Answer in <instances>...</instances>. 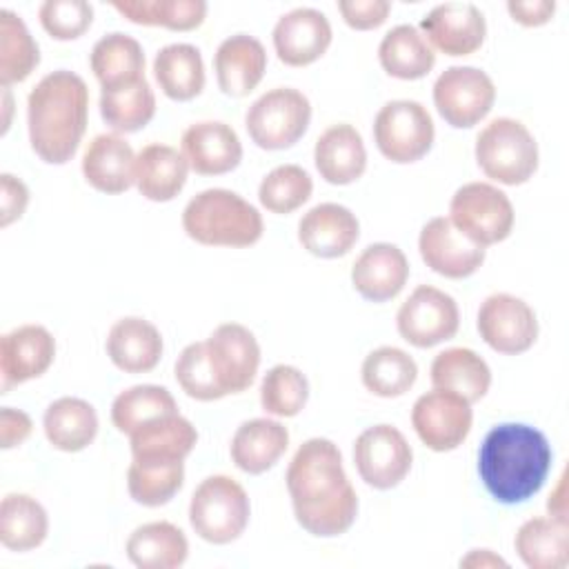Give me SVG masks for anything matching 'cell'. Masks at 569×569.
Returning <instances> with one entry per match:
<instances>
[{
    "instance_id": "cell-12",
    "label": "cell",
    "mask_w": 569,
    "mask_h": 569,
    "mask_svg": "<svg viewBox=\"0 0 569 569\" xmlns=\"http://www.w3.org/2000/svg\"><path fill=\"white\" fill-rule=\"evenodd\" d=\"M411 425L427 449L438 453L453 451L471 431V402L453 391L433 387L413 402Z\"/></svg>"
},
{
    "instance_id": "cell-25",
    "label": "cell",
    "mask_w": 569,
    "mask_h": 569,
    "mask_svg": "<svg viewBox=\"0 0 569 569\" xmlns=\"http://www.w3.org/2000/svg\"><path fill=\"white\" fill-rule=\"evenodd\" d=\"M84 180L102 193H122L136 184V153L120 133H98L82 153Z\"/></svg>"
},
{
    "instance_id": "cell-11",
    "label": "cell",
    "mask_w": 569,
    "mask_h": 569,
    "mask_svg": "<svg viewBox=\"0 0 569 569\" xmlns=\"http://www.w3.org/2000/svg\"><path fill=\"white\" fill-rule=\"evenodd\" d=\"M458 325L460 311L456 300L431 284H418L396 316L398 333L418 349H429L453 338Z\"/></svg>"
},
{
    "instance_id": "cell-30",
    "label": "cell",
    "mask_w": 569,
    "mask_h": 569,
    "mask_svg": "<svg viewBox=\"0 0 569 569\" xmlns=\"http://www.w3.org/2000/svg\"><path fill=\"white\" fill-rule=\"evenodd\" d=\"M187 556L184 531L167 520L144 522L127 538V558L138 569H176L184 565Z\"/></svg>"
},
{
    "instance_id": "cell-51",
    "label": "cell",
    "mask_w": 569,
    "mask_h": 569,
    "mask_svg": "<svg viewBox=\"0 0 569 569\" xmlns=\"http://www.w3.org/2000/svg\"><path fill=\"white\" fill-rule=\"evenodd\" d=\"M507 11L522 27H540L553 18L556 2L553 0H509Z\"/></svg>"
},
{
    "instance_id": "cell-32",
    "label": "cell",
    "mask_w": 569,
    "mask_h": 569,
    "mask_svg": "<svg viewBox=\"0 0 569 569\" xmlns=\"http://www.w3.org/2000/svg\"><path fill=\"white\" fill-rule=\"evenodd\" d=\"M431 385L478 402L491 387V369L482 356L467 347H451L436 353L431 362Z\"/></svg>"
},
{
    "instance_id": "cell-45",
    "label": "cell",
    "mask_w": 569,
    "mask_h": 569,
    "mask_svg": "<svg viewBox=\"0 0 569 569\" xmlns=\"http://www.w3.org/2000/svg\"><path fill=\"white\" fill-rule=\"evenodd\" d=\"M311 191L313 180L302 167L280 164L262 178L258 200L271 213H291L311 198Z\"/></svg>"
},
{
    "instance_id": "cell-34",
    "label": "cell",
    "mask_w": 569,
    "mask_h": 569,
    "mask_svg": "<svg viewBox=\"0 0 569 569\" xmlns=\"http://www.w3.org/2000/svg\"><path fill=\"white\" fill-rule=\"evenodd\" d=\"M42 427L53 449L76 453L93 442L98 433V413L87 400L64 396L47 407Z\"/></svg>"
},
{
    "instance_id": "cell-9",
    "label": "cell",
    "mask_w": 569,
    "mask_h": 569,
    "mask_svg": "<svg viewBox=\"0 0 569 569\" xmlns=\"http://www.w3.org/2000/svg\"><path fill=\"white\" fill-rule=\"evenodd\" d=\"M431 113L418 100H391L376 113L373 140L378 151L398 164L420 160L433 144Z\"/></svg>"
},
{
    "instance_id": "cell-53",
    "label": "cell",
    "mask_w": 569,
    "mask_h": 569,
    "mask_svg": "<svg viewBox=\"0 0 569 569\" xmlns=\"http://www.w3.org/2000/svg\"><path fill=\"white\" fill-rule=\"evenodd\" d=\"M565 480H567V476L562 473V476L558 478V485H556V489L551 491V496H549V500H547V509H549V516H551V518H558V520H567Z\"/></svg>"
},
{
    "instance_id": "cell-52",
    "label": "cell",
    "mask_w": 569,
    "mask_h": 569,
    "mask_svg": "<svg viewBox=\"0 0 569 569\" xmlns=\"http://www.w3.org/2000/svg\"><path fill=\"white\" fill-rule=\"evenodd\" d=\"M460 567H507V562L491 549H473L460 560Z\"/></svg>"
},
{
    "instance_id": "cell-19",
    "label": "cell",
    "mask_w": 569,
    "mask_h": 569,
    "mask_svg": "<svg viewBox=\"0 0 569 569\" xmlns=\"http://www.w3.org/2000/svg\"><path fill=\"white\" fill-rule=\"evenodd\" d=\"M273 49L289 67L316 62L331 44L333 31L329 18L313 7H296L282 13L273 27Z\"/></svg>"
},
{
    "instance_id": "cell-31",
    "label": "cell",
    "mask_w": 569,
    "mask_h": 569,
    "mask_svg": "<svg viewBox=\"0 0 569 569\" xmlns=\"http://www.w3.org/2000/svg\"><path fill=\"white\" fill-rule=\"evenodd\" d=\"M91 71L102 89H118L144 78L142 44L122 31L102 36L89 56Z\"/></svg>"
},
{
    "instance_id": "cell-43",
    "label": "cell",
    "mask_w": 569,
    "mask_h": 569,
    "mask_svg": "<svg viewBox=\"0 0 569 569\" xmlns=\"http://www.w3.org/2000/svg\"><path fill=\"white\" fill-rule=\"evenodd\" d=\"M184 482V460L140 462L131 460L127 469L129 496L144 507L167 505Z\"/></svg>"
},
{
    "instance_id": "cell-18",
    "label": "cell",
    "mask_w": 569,
    "mask_h": 569,
    "mask_svg": "<svg viewBox=\"0 0 569 569\" xmlns=\"http://www.w3.org/2000/svg\"><path fill=\"white\" fill-rule=\"evenodd\" d=\"M56 358V340L42 325H20L0 338V393L40 378Z\"/></svg>"
},
{
    "instance_id": "cell-16",
    "label": "cell",
    "mask_w": 569,
    "mask_h": 569,
    "mask_svg": "<svg viewBox=\"0 0 569 569\" xmlns=\"http://www.w3.org/2000/svg\"><path fill=\"white\" fill-rule=\"evenodd\" d=\"M420 29L445 56H471L487 36V20L473 2H442L422 16Z\"/></svg>"
},
{
    "instance_id": "cell-17",
    "label": "cell",
    "mask_w": 569,
    "mask_h": 569,
    "mask_svg": "<svg viewBox=\"0 0 569 569\" xmlns=\"http://www.w3.org/2000/svg\"><path fill=\"white\" fill-rule=\"evenodd\" d=\"M418 249L431 271L453 280L476 273L485 262V247L465 238L449 216H436L420 229Z\"/></svg>"
},
{
    "instance_id": "cell-14",
    "label": "cell",
    "mask_w": 569,
    "mask_h": 569,
    "mask_svg": "<svg viewBox=\"0 0 569 569\" xmlns=\"http://www.w3.org/2000/svg\"><path fill=\"white\" fill-rule=\"evenodd\" d=\"M204 342L222 396L249 389L260 367V345L256 336L240 322H222Z\"/></svg>"
},
{
    "instance_id": "cell-29",
    "label": "cell",
    "mask_w": 569,
    "mask_h": 569,
    "mask_svg": "<svg viewBox=\"0 0 569 569\" xmlns=\"http://www.w3.org/2000/svg\"><path fill=\"white\" fill-rule=\"evenodd\" d=\"M189 162L171 144L151 142L136 153V187L153 202L173 200L187 182Z\"/></svg>"
},
{
    "instance_id": "cell-2",
    "label": "cell",
    "mask_w": 569,
    "mask_h": 569,
    "mask_svg": "<svg viewBox=\"0 0 569 569\" xmlns=\"http://www.w3.org/2000/svg\"><path fill=\"white\" fill-rule=\"evenodd\" d=\"M551 458V445L540 429L502 422L489 429L480 445L478 473L496 502L518 505L542 489Z\"/></svg>"
},
{
    "instance_id": "cell-54",
    "label": "cell",
    "mask_w": 569,
    "mask_h": 569,
    "mask_svg": "<svg viewBox=\"0 0 569 569\" xmlns=\"http://www.w3.org/2000/svg\"><path fill=\"white\" fill-rule=\"evenodd\" d=\"M2 104H4L2 133H7V129H9V124H11V107H13V100H11V91H9V87H2Z\"/></svg>"
},
{
    "instance_id": "cell-47",
    "label": "cell",
    "mask_w": 569,
    "mask_h": 569,
    "mask_svg": "<svg viewBox=\"0 0 569 569\" xmlns=\"http://www.w3.org/2000/svg\"><path fill=\"white\" fill-rule=\"evenodd\" d=\"M42 29L56 40L82 36L93 20V7L87 0H47L38 9Z\"/></svg>"
},
{
    "instance_id": "cell-40",
    "label": "cell",
    "mask_w": 569,
    "mask_h": 569,
    "mask_svg": "<svg viewBox=\"0 0 569 569\" xmlns=\"http://www.w3.org/2000/svg\"><path fill=\"white\" fill-rule=\"evenodd\" d=\"M360 376L362 385L371 393L380 398H398L413 387L418 378V365L407 351L387 345L367 353Z\"/></svg>"
},
{
    "instance_id": "cell-27",
    "label": "cell",
    "mask_w": 569,
    "mask_h": 569,
    "mask_svg": "<svg viewBox=\"0 0 569 569\" xmlns=\"http://www.w3.org/2000/svg\"><path fill=\"white\" fill-rule=\"evenodd\" d=\"M107 356L127 373L151 371L162 358V336L158 327L144 318L127 316L111 325L107 333Z\"/></svg>"
},
{
    "instance_id": "cell-22",
    "label": "cell",
    "mask_w": 569,
    "mask_h": 569,
    "mask_svg": "<svg viewBox=\"0 0 569 569\" xmlns=\"http://www.w3.org/2000/svg\"><path fill=\"white\" fill-rule=\"evenodd\" d=\"M409 278V260L398 244L373 242L356 258L351 267L353 289L371 300L387 302L396 298Z\"/></svg>"
},
{
    "instance_id": "cell-50",
    "label": "cell",
    "mask_w": 569,
    "mask_h": 569,
    "mask_svg": "<svg viewBox=\"0 0 569 569\" xmlns=\"http://www.w3.org/2000/svg\"><path fill=\"white\" fill-rule=\"evenodd\" d=\"M33 431L31 418L13 407H2L0 409V447L11 449L22 445Z\"/></svg>"
},
{
    "instance_id": "cell-42",
    "label": "cell",
    "mask_w": 569,
    "mask_h": 569,
    "mask_svg": "<svg viewBox=\"0 0 569 569\" xmlns=\"http://www.w3.org/2000/svg\"><path fill=\"white\" fill-rule=\"evenodd\" d=\"M176 411L178 405L169 389L160 385H133L116 396L111 405V422L120 433L129 436L140 425Z\"/></svg>"
},
{
    "instance_id": "cell-49",
    "label": "cell",
    "mask_w": 569,
    "mask_h": 569,
    "mask_svg": "<svg viewBox=\"0 0 569 569\" xmlns=\"http://www.w3.org/2000/svg\"><path fill=\"white\" fill-rule=\"evenodd\" d=\"M29 204L27 184L13 173H0V227H9L18 218H22Z\"/></svg>"
},
{
    "instance_id": "cell-5",
    "label": "cell",
    "mask_w": 569,
    "mask_h": 569,
    "mask_svg": "<svg viewBox=\"0 0 569 569\" xmlns=\"http://www.w3.org/2000/svg\"><path fill=\"white\" fill-rule=\"evenodd\" d=\"M249 496L244 487L224 473L204 478L189 502L191 529L211 545H229L249 525Z\"/></svg>"
},
{
    "instance_id": "cell-20",
    "label": "cell",
    "mask_w": 569,
    "mask_h": 569,
    "mask_svg": "<svg viewBox=\"0 0 569 569\" xmlns=\"http://www.w3.org/2000/svg\"><path fill=\"white\" fill-rule=\"evenodd\" d=\"M182 156L200 176H220L236 169L242 160V142L233 127L220 120H200L182 133Z\"/></svg>"
},
{
    "instance_id": "cell-7",
    "label": "cell",
    "mask_w": 569,
    "mask_h": 569,
    "mask_svg": "<svg viewBox=\"0 0 569 569\" xmlns=\"http://www.w3.org/2000/svg\"><path fill=\"white\" fill-rule=\"evenodd\" d=\"M449 220L465 238L489 247L509 238L516 213L502 189L489 182H467L451 196Z\"/></svg>"
},
{
    "instance_id": "cell-28",
    "label": "cell",
    "mask_w": 569,
    "mask_h": 569,
    "mask_svg": "<svg viewBox=\"0 0 569 569\" xmlns=\"http://www.w3.org/2000/svg\"><path fill=\"white\" fill-rule=\"evenodd\" d=\"M289 447V431L282 422L271 418L244 420L231 438L233 465L251 476L271 469Z\"/></svg>"
},
{
    "instance_id": "cell-21",
    "label": "cell",
    "mask_w": 569,
    "mask_h": 569,
    "mask_svg": "<svg viewBox=\"0 0 569 569\" xmlns=\"http://www.w3.org/2000/svg\"><path fill=\"white\" fill-rule=\"evenodd\" d=\"M360 236L356 213L338 202L311 207L298 222L300 244L318 258H340L349 253Z\"/></svg>"
},
{
    "instance_id": "cell-1",
    "label": "cell",
    "mask_w": 569,
    "mask_h": 569,
    "mask_svg": "<svg viewBox=\"0 0 569 569\" xmlns=\"http://www.w3.org/2000/svg\"><path fill=\"white\" fill-rule=\"evenodd\" d=\"M287 491L298 525L311 536H340L358 516L356 489L329 438H309L298 447L287 469Z\"/></svg>"
},
{
    "instance_id": "cell-33",
    "label": "cell",
    "mask_w": 569,
    "mask_h": 569,
    "mask_svg": "<svg viewBox=\"0 0 569 569\" xmlns=\"http://www.w3.org/2000/svg\"><path fill=\"white\" fill-rule=\"evenodd\" d=\"M520 560L529 569H565L569 565V525L558 518H529L513 538Z\"/></svg>"
},
{
    "instance_id": "cell-37",
    "label": "cell",
    "mask_w": 569,
    "mask_h": 569,
    "mask_svg": "<svg viewBox=\"0 0 569 569\" xmlns=\"http://www.w3.org/2000/svg\"><path fill=\"white\" fill-rule=\"evenodd\" d=\"M49 518L44 507L27 493H7L0 502V542L11 551H29L44 542Z\"/></svg>"
},
{
    "instance_id": "cell-15",
    "label": "cell",
    "mask_w": 569,
    "mask_h": 569,
    "mask_svg": "<svg viewBox=\"0 0 569 569\" xmlns=\"http://www.w3.org/2000/svg\"><path fill=\"white\" fill-rule=\"evenodd\" d=\"M478 333L498 353L516 356L538 338L536 311L518 296L491 293L478 309Z\"/></svg>"
},
{
    "instance_id": "cell-8",
    "label": "cell",
    "mask_w": 569,
    "mask_h": 569,
    "mask_svg": "<svg viewBox=\"0 0 569 569\" xmlns=\"http://www.w3.org/2000/svg\"><path fill=\"white\" fill-rule=\"evenodd\" d=\"M309 120V98L293 87H276L251 102L244 127L260 149L278 151L296 144L305 136Z\"/></svg>"
},
{
    "instance_id": "cell-6",
    "label": "cell",
    "mask_w": 569,
    "mask_h": 569,
    "mask_svg": "<svg viewBox=\"0 0 569 569\" xmlns=\"http://www.w3.org/2000/svg\"><path fill=\"white\" fill-rule=\"evenodd\" d=\"M476 162L496 182L516 187L538 169V142L516 118H496L476 136Z\"/></svg>"
},
{
    "instance_id": "cell-38",
    "label": "cell",
    "mask_w": 569,
    "mask_h": 569,
    "mask_svg": "<svg viewBox=\"0 0 569 569\" xmlns=\"http://www.w3.org/2000/svg\"><path fill=\"white\" fill-rule=\"evenodd\" d=\"M156 113V93L147 78L100 91V116L113 133H133L151 122Z\"/></svg>"
},
{
    "instance_id": "cell-48",
    "label": "cell",
    "mask_w": 569,
    "mask_h": 569,
    "mask_svg": "<svg viewBox=\"0 0 569 569\" xmlns=\"http://www.w3.org/2000/svg\"><path fill=\"white\" fill-rule=\"evenodd\" d=\"M338 11L351 29L367 31V29L380 27L387 20L391 11V2L389 0H340Z\"/></svg>"
},
{
    "instance_id": "cell-46",
    "label": "cell",
    "mask_w": 569,
    "mask_h": 569,
    "mask_svg": "<svg viewBox=\"0 0 569 569\" xmlns=\"http://www.w3.org/2000/svg\"><path fill=\"white\" fill-rule=\"evenodd\" d=\"M173 373H176V380H178L180 389L189 398H196V400H202V402L224 398L218 382H216V376L211 371L204 340L191 342L180 351V356L176 360V367H173Z\"/></svg>"
},
{
    "instance_id": "cell-24",
    "label": "cell",
    "mask_w": 569,
    "mask_h": 569,
    "mask_svg": "<svg viewBox=\"0 0 569 569\" xmlns=\"http://www.w3.org/2000/svg\"><path fill=\"white\" fill-rule=\"evenodd\" d=\"M213 69L222 93L242 98L260 84L267 69V51L258 38L236 33L224 38L216 49Z\"/></svg>"
},
{
    "instance_id": "cell-39",
    "label": "cell",
    "mask_w": 569,
    "mask_h": 569,
    "mask_svg": "<svg viewBox=\"0 0 569 569\" xmlns=\"http://www.w3.org/2000/svg\"><path fill=\"white\" fill-rule=\"evenodd\" d=\"M111 7L127 20L147 27L191 31L204 22V0H113Z\"/></svg>"
},
{
    "instance_id": "cell-3",
    "label": "cell",
    "mask_w": 569,
    "mask_h": 569,
    "mask_svg": "<svg viewBox=\"0 0 569 569\" xmlns=\"http://www.w3.org/2000/svg\"><path fill=\"white\" fill-rule=\"evenodd\" d=\"M89 87L69 71L47 73L27 98L31 149L49 164L69 162L87 131Z\"/></svg>"
},
{
    "instance_id": "cell-44",
    "label": "cell",
    "mask_w": 569,
    "mask_h": 569,
    "mask_svg": "<svg viewBox=\"0 0 569 569\" xmlns=\"http://www.w3.org/2000/svg\"><path fill=\"white\" fill-rule=\"evenodd\" d=\"M309 400L307 376L291 365L271 367L260 382V405L267 413L278 418L298 416Z\"/></svg>"
},
{
    "instance_id": "cell-41",
    "label": "cell",
    "mask_w": 569,
    "mask_h": 569,
    "mask_svg": "<svg viewBox=\"0 0 569 569\" xmlns=\"http://www.w3.org/2000/svg\"><path fill=\"white\" fill-rule=\"evenodd\" d=\"M38 64L40 49L24 20L9 9H0V84L9 87L27 80Z\"/></svg>"
},
{
    "instance_id": "cell-10",
    "label": "cell",
    "mask_w": 569,
    "mask_h": 569,
    "mask_svg": "<svg viewBox=\"0 0 569 569\" xmlns=\"http://www.w3.org/2000/svg\"><path fill=\"white\" fill-rule=\"evenodd\" d=\"M496 102L493 80L478 67L456 64L445 69L433 82V104L456 129L478 124Z\"/></svg>"
},
{
    "instance_id": "cell-13",
    "label": "cell",
    "mask_w": 569,
    "mask_h": 569,
    "mask_svg": "<svg viewBox=\"0 0 569 569\" xmlns=\"http://www.w3.org/2000/svg\"><path fill=\"white\" fill-rule=\"evenodd\" d=\"M353 462L369 487L385 491L407 478L413 451L400 429L391 425H373L356 438Z\"/></svg>"
},
{
    "instance_id": "cell-23",
    "label": "cell",
    "mask_w": 569,
    "mask_h": 569,
    "mask_svg": "<svg viewBox=\"0 0 569 569\" xmlns=\"http://www.w3.org/2000/svg\"><path fill=\"white\" fill-rule=\"evenodd\" d=\"M198 442V431L184 416H158L129 433L131 460L178 462L184 460Z\"/></svg>"
},
{
    "instance_id": "cell-4",
    "label": "cell",
    "mask_w": 569,
    "mask_h": 569,
    "mask_svg": "<svg viewBox=\"0 0 569 569\" xmlns=\"http://www.w3.org/2000/svg\"><path fill=\"white\" fill-rule=\"evenodd\" d=\"M184 233L207 247H251L262 238L260 211L222 187L196 193L182 209Z\"/></svg>"
},
{
    "instance_id": "cell-26",
    "label": "cell",
    "mask_w": 569,
    "mask_h": 569,
    "mask_svg": "<svg viewBox=\"0 0 569 569\" xmlns=\"http://www.w3.org/2000/svg\"><path fill=\"white\" fill-rule=\"evenodd\" d=\"M313 162L331 184H351L367 169V149L356 127L340 122L327 127L313 147Z\"/></svg>"
},
{
    "instance_id": "cell-35",
    "label": "cell",
    "mask_w": 569,
    "mask_h": 569,
    "mask_svg": "<svg viewBox=\"0 0 569 569\" xmlns=\"http://www.w3.org/2000/svg\"><path fill=\"white\" fill-rule=\"evenodd\" d=\"M378 60L389 76L400 80H418L433 69L436 53L418 27L396 24L382 36Z\"/></svg>"
},
{
    "instance_id": "cell-36",
    "label": "cell",
    "mask_w": 569,
    "mask_h": 569,
    "mask_svg": "<svg viewBox=\"0 0 569 569\" xmlns=\"http://www.w3.org/2000/svg\"><path fill=\"white\" fill-rule=\"evenodd\" d=\"M153 76L171 100H191L204 89V62L200 49L189 42L162 47L153 58Z\"/></svg>"
}]
</instances>
